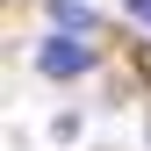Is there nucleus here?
Here are the masks:
<instances>
[{"instance_id": "nucleus-1", "label": "nucleus", "mask_w": 151, "mask_h": 151, "mask_svg": "<svg viewBox=\"0 0 151 151\" xmlns=\"http://www.w3.org/2000/svg\"><path fill=\"white\" fill-rule=\"evenodd\" d=\"M36 72L43 79H86V72H101V43L72 36V29H43L36 36Z\"/></svg>"}, {"instance_id": "nucleus-3", "label": "nucleus", "mask_w": 151, "mask_h": 151, "mask_svg": "<svg viewBox=\"0 0 151 151\" xmlns=\"http://www.w3.org/2000/svg\"><path fill=\"white\" fill-rule=\"evenodd\" d=\"M122 14H129L137 29H151V0H122Z\"/></svg>"}, {"instance_id": "nucleus-4", "label": "nucleus", "mask_w": 151, "mask_h": 151, "mask_svg": "<svg viewBox=\"0 0 151 151\" xmlns=\"http://www.w3.org/2000/svg\"><path fill=\"white\" fill-rule=\"evenodd\" d=\"M144 144H151V115H144Z\"/></svg>"}, {"instance_id": "nucleus-2", "label": "nucleus", "mask_w": 151, "mask_h": 151, "mask_svg": "<svg viewBox=\"0 0 151 151\" xmlns=\"http://www.w3.org/2000/svg\"><path fill=\"white\" fill-rule=\"evenodd\" d=\"M50 29H72V36H101V7L93 0H43Z\"/></svg>"}]
</instances>
